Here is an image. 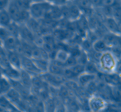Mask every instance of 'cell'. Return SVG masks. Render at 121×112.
<instances>
[{"instance_id":"ba28073f","label":"cell","mask_w":121,"mask_h":112,"mask_svg":"<svg viewBox=\"0 0 121 112\" xmlns=\"http://www.w3.org/2000/svg\"><path fill=\"white\" fill-rule=\"evenodd\" d=\"M19 35L21 36L23 41L29 43L34 42L36 36L31 32V31L27 27L26 25L19 27Z\"/></svg>"},{"instance_id":"1f68e13d","label":"cell","mask_w":121,"mask_h":112,"mask_svg":"<svg viewBox=\"0 0 121 112\" xmlns=\"http://www.w3.org/2000/svg\"><path fill=\"white\" fill-rule=\"evenodd\" d=\"M1 60H2V57H1V55H0V62H1Z\"/></svg>"},{"instance_id":"f546056e","label":"cell","mask_w":121,"mask_h":112,"mask_svg":"<svg viewBox=\"0 0 121 112\" xmlns=\"http://www.w3.org/2000/svg\"><path fill=\"white\" fill-rule=\"evenodd\" d=\"M2 46H3V42L1 39H0V48H2Z\"/></svg>"},{"instance_id":"30bf717a","label":"cell","mask_w":121,"mask_h":112,"mask_svg":"<svg viewBox=\"0 0 121 112\" xmlns=\"http://www.w3.org/2000/svg\"><path fill=\"white\" fill-rule=\"evenodd\" d=\"M117 37H118L117 34L109 32L105 34L102 39L107 45L108 49H110L112 47L117 46Z\"/></svg>"},{"instance_id":"8992f818","label":"cell","mask_w":121,"mask_h":112,"mask_svg":"<svg viewBox=\"0 0 121 112\" xmlns=\"http://www.w3.org/2000/svg\"><path fill=\"white\" fill-rule=\"evenodd\" d=\"M21 41L17 36L10 35L5 40L3 41V46L6 51L18 52L20 48Z\"/></svg>"},{"instance_id":"44dd1931","label":"cell","mask_w":121,"mask_h":112,"mask_svg":"<svg viewBox=\"0 0 121 112\" xmlns=\"http://www.w3.org/2000/svg\"><path fill=\"white\" fill-rule=\"evenodd\" d=\"M70 69L72 70V72H73V74L77 76L81 75V74L85 72V69H84V66L80 64H76L75 65L70 67Z\"/></svg>"},{"instance_id":"f1b7e54d","label":"cell","mask_w":121,"mask_h":112,"mask_svg":"<svg viewBox=\"0 0 121 112\" xmlns=\"http://www.w3.org/2000/svg\"><path fill=\"white\" fill-rule=\"evenodd\" d=\"M29 1L31 2V4H32V3H36V2H43V1H44V0H29Z\"/></svg>"},{"instance_id":"5bb4252c","label":"cell","mask_w":121,"mask_h":112,"mask_svg":"<svg viewBox=\"0 0 121 112\" xmlns=\"http://www.w3.org/2000/svg\"><path fill=\"white\" fill-rule=\"evenodd\" d=\"M110 96L115 103L121 102V85L110 86Z\"/></svg>"},{"instance_id":"4dcf8cb0","label":"cell","mask_w":121,"mask_h":112,"mask_svg":"<svg viewBox=\"0 0 121 112\" xmlns=\"http://www.w3.org/2000/svg\"><path fill=\"white\" fill-rule=\"evenodd\" d=\"M120 85H121V76H120Z\"/></svg>"},{"instance_id":"484cf974","label":"cell","mask_w":121,"mask_h":112,"mask_svg":"<svg viewBox=\"0 0 121 112\" xmlns=\"http://www.w3.org/2000/svg\"><path fill=\"white\" fill-rule=\"evenodd\" d=\"M90 2L91 3L92 7H98V8H101L102 7V4H103V0H90Z\"/></svg>"},{"instance_id":"52a82bcc","label":"cell","mask_w":121,"mask_h":112,"mask_svg":"<svg viewBox=\"0 0 121 112\" xmlns=\"http://www.w3.org/2000/svg\"><path fill=\"white\" fill-rule=\"evenodd\" d=\"M7 60L12 67L17 69H19L22 67L20 54L17 51H7Z\"/></svg>"},{"instance_id":"836d02e7","label":"cell","mask_w":121,"mask_h":112,"mask_svg":"<svg viewBox=\"0 0 121 112\" xmlns=\"http://www.w3.org/2000/svg\"><path fill=\"white\" fill-rule=\"evenodd\" d=\"M120 59H121V58H120Z\"/></svg>"},{"instance_id":"6da1fadb","label":"cell","mask_w":121,"mask_h":112,"mask_svg":"<svg viewBox=\"0 0 121 112\" xmlns=\"http://www.w3.org/2000/svg\"><path fill=\"white\" fill-rule=\"evenodd\" d=\"M117 59L109 50L100 54L98 64L99 72L104 74H112L114 72Z\"/></svg>"},{"instance_id":"2e32d148","label":"cell","mask_w":121,"mask_h":112,"mask_svg":"<svg viewBox=\"0 0 121 112\" xmlns=\"http://www.w3.org/2000/svg\"><path fill=\"white\" fill-rule=\"evenodd\" d=\"M12 22L7 9L0 10V26L7 27Z\"/></svg>"},{"instance_id":"4316f807","label":"cell","mask_w":121,"mask_h":112,"mask_svg":"<svg viewBox=\"0 0 121 112\" xmlns=\"http://www.w3.org/2000/svg\"><path fill=\"white\" fill-rule=\"evenodd\" d=\"M9 3V0H0V10L6 9Z\"/></svg>"},{"instance_id":"7402d4cb","label":"cell","mask_w":121,"mask_h":112,"mask_svg":"<svg viewBox=\"0 0 121 112\" xmlns=\"http://www.w3.org/2000/svg\"><path fill=\"white\" fill-rule=\"evenodd\" d=\"M10 35H11V34L9 33V31L7 27L0 26V39L2 41V42Z\"/></svg>"},{"instance_id":"277c9868","label":"cell","mask_w":121,"mask_h":112,"mask_svg":"<svg viewBox=\"0 0 121 112\" xmlns=\"http://www.w3.org/2000/svg\"><path fill=\"white\" fill-rule=\"evenodd\" d=\"M109 101L98 94H92L88 99L90 112H103L109 105Z\"/></svg>"},{"instance_id":"4fadbf2b","label":"cell","mask_w":121,"mask_h":112,"mask_svg":"<svg viewBox=\"0 0 121 112\" xmlns=\"http://www.w3.org/2000/svg\"><path fill=\"white\" fill-rule=\"evenodd\" d=\"M67 7H68V18L73 20H76L81 17V9L76 4H71L67 6Z\"/></svg>"},{"instance_id":"3957f363","label":"cell","mask_w":121,"mask_h":112,"mask_svg":"<svg viewBox=\"0 0 121 112\" xmlns=\"http://www.w3.org/2000/svg\"><path fill=\"white\" fill-rule=\"evenodd\" d=\"M51 6L46 1L31 4L29 9L31 18L36 20L44 19Z\"/></svg>"},{"instance_id":"83f0119b","label":"cell","mask_w":121,"mask_h":112,"mask_svg":"<svg viewBox=\"0 0 121 112\" xmlns=\"http://www.w3.org/2000/svg\"><path fill=\"white\" fill-rule=\"evenodd\" d=\"M117 46L121 49V34H119L117 37Z\"/></svg>"},{"instance_id":"ac0fdd59","label":"cell","mask_w":121,"mask_h":112,"mask_svg":"<svg viewBox=\"0 0 121 112\" xmlns=\"http://www.w3.org/2000/svg\"><path fill=\"white\" fill-rule=\"evenodd\" d=\"M85 72L88 74H97L99 72V69L98 68V66L94 64L92 62L88 61L86 65L84 66Z\"/></svg>"},{"instance_id":"ffe728a7","label":"cell","mask_w":121,"mask_h":112,"mask_svg":"<svg viewBox=\"0 0 121 112\" xmlns=\"http://www.w3.org/2000/svg\"><path fill=\"white\" fill-rule=\"evenodd\" d=\"M12 1L22 9L28 10L29 9L31 2L29 0H12Z\"/></svg>"},{"instance_id":"603a6c76","label":"cell","mask_w":121,"mask_h":112,"mask_svg":"<svg viewBox=\"0 0 121 112\" xmlns=\"http://www.w3.org/2000/svg\"><path fill=\"white\" fill-rule=\"evenodd\" d=\"M46 2L49 3L50 4L53 6H58V7H61L65 4H66L67 0H44Z\"/></svg>"},{"instance_id":"cb8c5ba5","label":"cell","mask_w":121,"mask_h":112,"mask_svg":"<svg viewBox=\"0 0 121 112\" xmlns=\"http://www.w3.org/2000/svg\"><path fill=\"white\" fill-rule=\"evenodd\" d=\"M120 0H103V7H112L114 5H115L117 3L120 2Z\"/></svg>"},{"instance_id":"d6986e66","label":"cell","mask_w":121,"mask_h":112,"mask_svg":"<svg viewBox=\"0 0 121 112\" xmlns=\"http://www.w3.org/2000/svg\"><path fill=\"white\" fill-rule=\"evenodd\" d=\"M76 5L80 9H85V10H89L92 7L90 0H76Z\"/></svg>"},{"instance_id":"e0dca14e","label":"cell","mask_w":121,"mask_h":112,"mask_svg":"<svg viewBox=\"0 0 121 112\" xmlns=\"http://www.w3.org/2000/svg\"><path fill=\"white\" fill-rule=\"evenodd\" d=\"M10 89H12V86L9 81L5 77H0V96L5 95Z\"/></svg>"},{"instance_id":"d4e9b609","label":"cell","mask_w":121,"mask_h":112,"mask_svg":"<svg viewBox=\"0 0 121 112\" xmlns=\"http://www.w3.org/2000/svg\"><path fill=\"white\" fill-rule=\"evenodd\" d=\"M118 76H121V59H117L116 62V65L115 67L114 72Z\"/></svg>"},{"instance_id":"5b68a950","label":"cell","mask_w":121,"mask_h":112,"mask_svg":"<svg viewBox=\"0 0 121 112\" xmlns=\"http://www.w3.org/2000/svg\"><path fill=\"white\" fill-rule=\"evenodd\" d=\"M21 65L23 68V70L27 72L29 74H41V72L36 68L35 66L32 59L25 57L24 55H21Z\"/></svg>"},{"instance_id":"9c48e42d","label":"cell","mask_w":121,"mask_h":112,"mask_svg":"<svg viewBox=\"0 0 121 112\" xmlns=\"http://www.w3.org/2000/svg\"><path fill=\"white\" fill-rule=\"evenodd\" d=\"M97 79V74L83 73L78 76V85L81 87H86L90 83L95 81Z\"/></svg>"},{"instance_id":"8fae6325","label":"cell","mask_w":121,"mask_h":112,"mask_svg":"<svg viewBox=\"0 0 121 112\" xmlns=\"http://www.w3.org/2000/svg\"><path fill=\"white\" fill-rule=\"evenodd\" d=\"M105 25H106V27L108 28V29L110 31V32L117 34V35L121 34L118 23L112 17L106 18V19H105Z\"/></svg>"},{"instance_id":"7a4b0ae2","label":"cell","mask_w":121,"mask_h":112,"mask_svg":"<svg viewBox=\"0 0 121 112\" xmlns=\"http://www.w3.org/2000/svg\"><path fill=\"white\" fill-rule=\"evenodd\" d=\"M7 10L14 23H23L27 22L30 18V14L28 10H23L20 9L13 1L9 2Z\"/></svg>"},{"instance_id":"9a60e30c","label":"cell","mask_w":121,"mask_h":112,"mask_svg":"<svg viewBox=\"0 0 121 112\" xmlns=\"http://www.w3.org/2000/svg\"><path fill=\"white\" fill-rule=\"evenodd\" d=\"M36 68L41 72V74L46 73L48 72V68L49 66V61L43 59H32Z\"/></svg>"},{"instance_id":"d6a6232c","label":"cell","mask_w":121,"mask_h":112,"mask_svg":"<svg viewBox=\"0 0 121 112\" xmlns=\"http://www.w3.org/2000/svg\"><path fill=\"white\" fill-rule=\"evenodd\" d=\"M120 112H121V110H120Z\"/></svg>"},{"instance_id":"7c38bea8","label":"cell","mask_w":121,"mask_h":112,"mask_svg":"<svg viewBox=\"0 0 121 112\" xmlns=\"http://www.w3.org/2000/svg\"><path fill=\"white\" fill-rule=\"evenodd\" d=\"M92 48L95 53L102 54L108 50V48L102 39H97L92 43Z\"/></svg>"}]
</instances>
